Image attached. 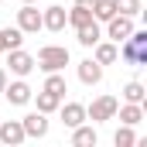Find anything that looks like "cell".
<instances>
[{
  "label": "cell",
  "instance_id": "6da1fadb",
  "mask_svg": "<svg viewBox=\"0 0 147 147\" xmlns=\"http://www.w3.org/2000/svg\"><path fill=\"white\" fill-rule=\"evenodd\" d=\"M116 51H120V58L127 65H147V31H137L134 28L130 34L116 45Z\"/></svg>",
  "mask_w": 147,
  "mask_h": 147
},
{
  "label": "cell",
  "instance_id": "7a4b0ae2",
  "mask_svg": "<svg viewBox=\"0 0 147 147\" xmlns=\"http://www.w3.org/2000/svg\"><path fill=\"white\" fill-rule=\"evenodd\" d=\"M69 62H72V55L65 45H45V48H38V58H34L41 72H62Z\"/></svg>",
  "mask_w": 147,
  "mask_h": 147
},
{
  "label": "cell",
  "instance_id": "3957f363",
  "mask_svg": "<svg viewBox=\"0 0 147 147\" xmlns=\"http://www.w3.org/2000/svg\"><path fill=\"white\" fill-rule=\"evenodd\" d=\"M116 106H120L116 96H96V99L86 106V120H92V123H106V120L116 116Z\"/></svg>",
  "mask_w": 147,
  "mask_h": 147
},
{
  "label": "cell",
  "instance_id": "277c9868",
  "mask_svg": "<svg viewBox=\"0 0 147 147\" xmlns=\"http://www.w3.org/2000/svg\"><path fill=\"white\" fill-rule=\"evenodd\" d=\"M7 65H10V72L17 75V79H28V75L34 72V55H28L24 48H10L7 51Z\"/></svg>",
  "mask_w": 147,
  "mask_h": 147
},
{
  "label": "cell",
  "instance_id": "5b68a950",
  "mask_svg": "<svg viewBox=\"0 0 147 147\" xmlns=\"http://www.w3.org/2000/svg\"><path fill=\"white\" fill-rule=\"evenodd\" d=\"M0 96H7V103H10V106H28V103H31V96H34V89H31L24 79H17V82H10V79H7V86H3V92H0Z\"/></svg>",
  "mask_w": 147,
  "mask_h": 147
},
{
  "label": "cell",
  "instance_id": "8992f818",
  "mask_svg": "<svg viewBox=\"0 0 147 147\" xmlns=\"http://www.w3.org/2000/svg\"><path fill=\"white\" fill-rule=\"evenodd\" d=\"M17 28H21L24 34H38V31H41V10H38L34 3H24V7L17 10Z\"/></svg>",
  "mask_w": 147,
  "mask_h": 147
},
{
  "label": "cell",
  "instance_id": "52a82bcc",
  "mask_svg": "<svg viewBox=\"0 0 147 147\" xmlns=\"http://www.w3.org/2000/svg\"><path fill=\"white\" fill-rule=\"evenodd\" d=\"M130 31H134V17L113 14L110 21H106V34H103V38H110V41H116V45H120V41H123V38L130 34Z\"/></svg>",
  "mask_w": 147,
  "mask_h": 147
},
{
  "label": "cell",
  "instance_id": "ba28073f",
  "mask_svg": "<svg viewBox=\"0 0 147 147\" xmlns=\"http://www.w3.org/2000/svg\"><path fill=\"white\" fill-rule=\"evenodd\" d=\"M28 140V134H24V127H21V120H0V144L7 147H17Z\"/></svg>",
  "mask_w": 147,
  "mask_h": 147
},
{
  "label": "cell",
  "instance_id": "9c48e42d",
  "mask_svg": "<svg viewBox=\"0 0 147 147\" xmlns=\"http://www.w3.org/2000/svg\"><path fill=\"white\" fill-rule=\"evenodd\" d=\"M65 24H69L65 7H58V3H55V7L41 10V28H45V31H55V34H58V31H65Z\"/></svg>",
  "mask_w": 147,
  "mask_h": 147
},
{
  "label": "cell",
  "instance_id": "30bf717a",
  "mask_svg": "<svg viewBox=\"0 0 147 147\" xmlns=\"http://www.w3.org/2000/svg\"><path fill=\"white\" fill-rule=\"evenodd\" d=\"M79 82L82 86H99L103 82V65L96 62V58H86V62H79Z\"/></svg>",
  "mask_w": 147,
  "mask_h": 147
},
{
  "label": "cell",
  "instance_id": "8fae6325",
  "mask_svg": "<svg viewBox=\"0 0 147 147\" xmlns=\"http://www.w3.org/2000/svg\"><path fill=\"white\" fill-rule=\"evenodd\" d=\"M21 127H24V134H28V137H38V140H41V137H45V134H48V113H28V116H24V120H21Z\"/></svg>",
  "mask_w": 147,
  "mask_h": 147
},
{
  "label": "cell",
  "instance_id": "7c38bea8",
  "mask_svg": "<svg viewBox=\"0 0 147 147\" xmlns=\"http://www.w3.org/2000/svg\"><path fill=\"white\" fill-rule=\"evenodd\" d=\"M58 113H62V123L69 130L79 127V123H86V106L82 103H65V106H58Z\"/></svg>",
  "mask_w": 147,
  "mask_h": 147
},
{
  "label": "cell",
  "instance_id": "4fadbf2b",
  "mask_svg": "<svg viewBox=\"0 0 147 147\" xmlns=\"http://www.w3.org/2000/svg\"><path fill=\"white\" fill-rule=\"evenodd\" d=\"M72 144H75V147H96V144H99L96 127H86V123L72 127Z\"/></svg>",
  "mask_w": 147,
  "mask_h": 147
},
{
  "label": "cell",
  "instance_id": "5bb4252c",
  "mask_svg": "<svg viewBox=\"0 0 147 147\" xmlns=\"http://www.w3.org/2000/svg\"><path fill=\"white\" fill-rule=\"evenodd\" d=\"M92 48H96V55H92V58H96L99 65H113V62L120 58V51H116V41H103V38H99Z\"/></svg>",
  "mask_w": 147,
  "mask_h": 147
},
{
  "label": "cell",
  "instance_id": "9a60e30c",
  "mask_svg": "<svg viewBox=\"0 0 147 147\" xmlns=\"http://www.w3.org/2000/svg\"><path fill=\"white\" fill-rule=\"evenodd\" d=\"M99 38H103V28H99V21H92V24H86V28H75V41H79L82 48H92Z\"/></svg>",
  "mask_w": 147,
  "mask_h": 147
},
{
  "label": "cell",
  "instance_id": "2e32d148",
  "mask_svg": "<svg viewBox=\"0 0 147 147\" xmlns=\"http://www.w3.org/2000/svg\"><path fill=\"white\" fill-rule=\"evenodd\" d=\"M116 116H120V123L137 127V123L144 120V106H140V103H123V106H116Z\"/></svg>",
  "mask_w": 147,
  "mask_h": 147
},
{
  "label": "cell",
  "instance_id": "e0dca14e",
  "mask_svg": "<svg viewBox=\"0 0 147 147\" xmlns=\"http://www.w3.org/2000/svg\"><path fill=\"white\" fill-rule=\"evenodd\" d=\"M65 17H69V24H72V28H86V24H92V21H96V17H92V10H89V7H79V3H75L72 10H65Z\"/></svg>",
  "mask_w": 147,
  "mask_h": 147
},
{
  "label": "cell",
  "instance_id": "ac0fdd59",
  "mask_svg": "<svg viewBox=\"0 0 147 147\" xmlns=\"http://www.w3.org/2000/svg\"><path fill=\"white\" fill-rule=\"evenodd\" d=\"M31 99L38 103V113H55L58 106H62V96H55V92H45V89H41L38 96H31Z\"/></svg>",
  "mask_w": 147,
  "mask_h": 147
},
{
  "label": "cell",
  "instance_id": "d6986e66",
  "mask_svg": "<svg viewBox=\"0 0 147 147\" xmlns=\"http://www.w3.org/2000/svg\"><path fill=\"white\" fill-rule=\"evenodd\" d=\"M123 99H127V103H140V106H144V99H147L144 82H137V79H134V82H127V86H123Z\"/></svg>",
  "mask_w": 147,
  "mask_h": 147
},
{
  "label": "cell",
  "instance_id": "ffe728a7",
  "mask_svg": "<svg viewBox=\"0 0 147 147\" xmlns=\"http://www.w3.org/2000/svg\"><path fill=\"white\" fill-rule=\"evenodd\" d=\"M45 92H55V96H62V99H65V92H69L65 75H62V72H48V79H45Z\"/></svg>",
  "mask_w": 147,
  "mask_h": 147
},
{
  "label": "cell",
  "instance_id": "44dd1931",
  "mask_svg": "<svg viewBox=\"0 0 147 147\" xmlns=\"http://www.w3.org/2000/svg\"><path fill=\"white\" fill-rule=\"evenodd\" d=\"M0 38H3V51H10V48H21V45H24V31H21V28H3Z\"/></svg>",
  "mask_w": 147,
  "mask_h": 147
},
{
  "label": "cell",
  "instance_id": "7402d4cb",
  "mask_svg": "<svg viewBox=\"0 0 147 147\" xmlns=\"http://www.w3.org/2000/svg\"><path fill=\"white\" fill-rule=\"evenodd\" d=\"M113 14H116V7H113V0H96L92 3V17L99 21V24H106Z\"/></svg>",
  "mask_w": 147,
  "mask_h": 147
},
{
  "label": "cell",
  "instance_id": "603a6c76",
  "mask_svg": "<svg viewBox=\"0 0 147 147\" xmlns=\"http://www.w3.org/2000/svg\"><path fill=\"white\" fill-rule=\"evenodd\" d=\"M113 144H116V147H134V144H137V134H134V127H127V123H123V127L113 134Z\"/></svg>",
  "mask_w": 147,
  "mask_h": 147
},
{
  "label": "cell",
  "instance_id": "cb8c5ba5",
  "mask_svg": "<svg viewBox=\"0 0 147 147\" xmlns=\"http://www.w3.org/2000/svg\"><path fill=\"white\" fill-rule=\"evenodd\" d=\"M113 7H116V14H123V17H137L144 7H140V0H113Z\"/></svg>",
  "mask_w": 147,
  "mask_h": 147
},
{
  "label": "cell",
  "instance_id": "d4e9b609",
  "mask_svg": "<svg viewBox=\"0 0 147 147\" xmlns=\"http://www.w3.org/2000/svg\"><path fill=\"white\" fill-rule=\"evenodd\" d=\"M75 3H79V7H89V10H92V3H96V0H75Z\"/></svg>",
  "mask_w": 147,
  "mask_h": 147
},
{
  "label": "cell",
  "instance_id": "484cf974",
  "mask_svg": "<svg viewBox=\"0 0 147 147\" xmlns=\"http://www.w3.org/2000/svg\"><path fill=\"white\" fill-rule=\"evenodd\" d=\"M3 86H7V72L0 69V92H3Z\"/></svg>",
  "mask_w": 147,
  "mask_h": 147
},
{
  "label": "cell",
  "instance_id": "4316f807",
  "mask_svg": "<svg viewBox=\"0 0 147 147\" xmlns=\"http://www.w3.org/2000/svg\"><path fill=\"white\" fill-rule=\"evenodd\" d=\"M21 3H38V0H21Z\"/></svg>",
  "mask_w": 147,
  "mask_h": 147
},
{
  "label": "cell",
  "instance_id": "83f0119b",
  "mask_svg": "<svg viewBox=\"0 0 147 147\" xmlns=\"http://www.w3.org/2000/svg\"><path fill=\"white\" fill-rule=\"evenodd\" d=\"M0 51H3V38H0Z\"/></svg>",
  "mask_w": 147,
  "mask_h": 147
},
{
  "label": "cell",
  "instance_id": "f1b7e54d",
  "mask_svg": "<svg viewBox=\"0 0 147 147\" xmlns=\"http://www.w3.org/2000/svg\"><path fill=\"white\" fill-rule=\"evenodd\" d=\"M0 3H3V0H0Z\"/></svg>",
  "mask_w": 147,
  "mask_h": 147
}]
</instances>
